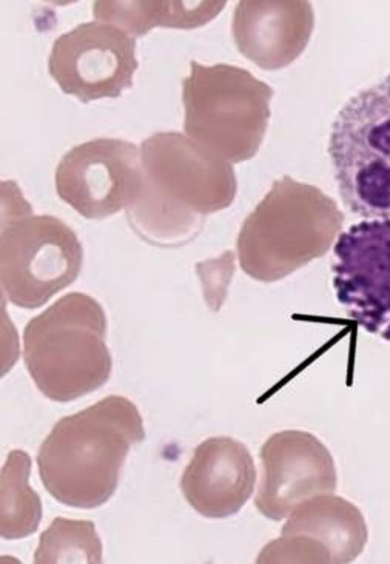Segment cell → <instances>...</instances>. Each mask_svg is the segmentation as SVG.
<instances>
[{
    "label": "cell",
    "mask_w": 390,
    "mask_h": 564,
    "mask_svg": "<svg viewBox=\"0 0 390 564\" xmlns=\"http://www.w3.org/2000/svg\"><path fill=\"white\" fill-rule=\"evenodd\" d=\"M144 185L127 221L158 247L188 245L208 215L226 210L238 192L234 165L215 158L187 134L154 133L141 145Z\"/></svg>",
    "instance_id": "cell-1"
},
{
    "label": "cell",
    "mask_w": 390,
    "mask_h": 564,
    "mask_svg": "<svg viewBox=\"0 0 390 564\" xmlns=\"http://www.w3.org/2000/svg\"><path fill=\"white\" fill-rule=\"evenodd\" d=\"M144 440L137 405L119 395L104 398L54 424L37 452L42 485L61 505L99 508L115 496L131 446Z\"/></svg>",
    "instance_id": "cell-2"
},
{
    "label": "cell",
    "mask_w": 390,
    "mask_h": 564,
    "mask_svg": "<svg viewBox=\"0 0 390 564\" xmlns=\"http://www.w3.org/2000/svg\"><path fill=\"white\" fill-rule=\"evenodd\" d=\"M345 224L342 208L311 184L283 176L247 216L238 235L239 265L272 284L329 252Z\"/></svg>",
    "instance_id": "cell-3"
},
{
    "label": "cell",
    "mask_w": 390,
    "mask_h": 564,
    "mask_svg": "<svg viewBox=\"0 0 390 564\" xmlns=\"http://www.w3.org/2000/svg\"><path fill=\"white\" fill-rule=\"evenodd\" d=\"M23 361L42 395L69 403L110 380L107 315L85 293L62 296L23 330Z\"/></svg>",
    "instance_id": "cell-4"
},
{
    "label": "cell",
    "mask_w": 390,
    "mask_h": 564,
    "mask_svg": "<svg viewBox=\"0 0 390 564\" xmlns=\"http://www.w3.org/2000/svg\"><path fill=\"white\" fill-rule=\"evenodd\" d=\"M272 98V87L249 69L192 61L183 80L185 134L231 165L253 160L268 133Z\"/></svg>",
    "instance_id": "cell-5"
},
{
    "label": "cell",
    "mask_w": 390,
    "mask_h": 564,
    "mask_svg": "<svg viewBox=\"0 0 390 564\" xmlns=\"http://www.w3.org/2000/svg\"><path fill=\"white\" fill-rule=\"evenodd\" d=\"M327 153L347 210L390 219V73L342 107Z\"/></svg>",
    "instance_id": "cell-6"
},
{
    "label": "cell",
    "mask_w": 390,
    "mask_h": 564,
    "mask_svg": "<svg viewBox=\"0 0 390 564\" xmlns=\"http://www.w3.org/2000/svg\"><path fill=\"white\" fill-rule=\"evenodd\" d=\"M15 206L8 204V218L2 216L0 282L11 304L33 311L77 280L84 249L62 219Z\"/></svg>",
    "instance_id": "cell-7"
},
{
    "label": "cell",
    "mask_w": 390,
    "mask_h": 564,
    "mask_svg": "<svg viewBox=\"0 0 390 564\" xmlns=\"http://www.w3.org/2000/svg\"><path fill=\"white\" fill-rule=\"evenodd\" d=\"M57 196L90 221L129 210L144 185L141 149L122 139L84 142L62 158L54 175Z\"/></svg>",
    "instance_id": "cell-8"
},
{
    "label": "cell",
    "mask_w": 390,
    "mask_h": 564,
    "mask_svg": "<svg viewBox=\"0 0 390 564\" xmlns=\"http://www.w3.org/2000/svg\"><path fill=\"white\" fill-rule=\"evenodd\" d=\"M137 39L111 23L85 22L54 41L48 73L83 104L116 99L133 87Z\"/></svg>",
    "instance_id": "cell-9"
},
{
    "label": "cell",
    "mask_w": 390,
    "mask_h": 564,
    "mask_svg": "<svg viewBox=\"0 0 390 564\" xmlns=\"http://www.w3.org/2000/svg\"><path fill=\"white\" fill-rule=\"evenodd\" d=\"M334 289L347 316L390 341V219H366L334 245Z\"/></svg>",
    "instance_id": "cell-10"
},
{
    "label": "cell",
    "mask_w": 390,
    "mask_h": 564,
    "mask_svg": "<svg viewBox=\"0 0 390 564\" xmlns=\"http://www.w3.org/2000/svg\"><path fill=\"white\" fill-rule=\"evenodd\" d=\"M260 457L254 506L266 519H288L304 501L337 492V467L331 451L308 432H278L262 444Z\"/></svg>",
    "instance_id": "cell-11"
},
{
    "label": "cell",
    "mask_w": 390,
    "mask_h": 564,
    "mask_svg": "<svg viewBox=\"0 0 390 564\" xmlns=\"http://www.w3.org/2000/svg\"><path fill=\"white\" fill-rule=\"evenodd\" d=\"M366 543L368 524L357 506L329 494L300 505L258 563H350Z\"/></svg>",
    "instance_id": "cell-12"
},
{
    "label": "cell",
    "mask_w": 390,
    "mask_h": 564,
    "mask_svg": "<svg viewBox=\"0 0 390 564\" xmlns=\"http://www.w3.org/2000/svg\"><path fill=\"white\" fill-rule=\"evenodd\" d=\"M254 485L252 454L230 436H214L201 443L181 478L185 501L210 520L237 516L252 498Z\"/></svg>",
    "instance_id": "cell-13"
},
{
    "label": "cell",
    "mask_w": 390,
    "mask_h": 564,
    "mask_svg": "<svg viewBox=\"0 0 390 564\" xmlns=\"http://www.w3.org/2000/svg\"><path fill=\"white\" fill-rule=\"evenodd\" d=\"M314 30V8L307 0H241L231 21L238 52L268 72L299 59Z\"/></svg>",
    "instance_id": "cell-14"
},
{
    "label": "cell",
    "mask_w": 390,
    "mask_h": 564,
    "mask_svg": "<svg viewBox=\"0 0 390 564\" xmlns=\"http://www.w3.org/2000/svg\"><path fill=\"white\" fill-rule=\"evenodd\" d=\"M226 2H95L93 15L111 23L134 39L145 36L154 26L195 30L214 21Z\"/></svg>",
    "instance_id": "cell-15"
},
{
    "label": "cell",
    "mask_w": 390,
    "mask_h": 564,
    "mask_svg": "<svg viewBox=\"0 0 390 564\" xmlns=\"http://www.w3.org/2000/svg\"><path fill=\"white\" fill-rule=\"evenodd\" d=\"M30 455L11 451L0 475V535L8 542L33 535L44 516L41 497L30 486Z\"/></svg>",
    "instance_id": "cell-16"
},
{
    "label": "cell",
    "mask_w": 390,
    "mask_h": 564,
    "mask_svg": "<svg viewBox=\"0 0 390 564\" xmlns=\"http://www.w3.org/2000/svg\"><path fill=\"white\" fill-rule=\"evenodd\" d=\"M34 563H102V542L95 523L87 520H53L39 539Z\"/></svg>",
    "instance_id": "cell-17"
}]
</instances>
